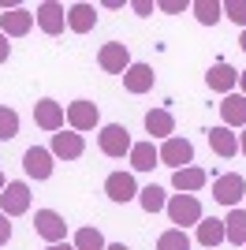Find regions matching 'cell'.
Here are the masks:
<instances>
[{
  "instance_id": "3957f363",
  "label": "cell",
  "mask_w": 246,
  "mask_h": 250,
  "mask_svg": "<svg viewBox=\"0 0 246 250\" xmlns=\"http://www.w3.org/2000/svg\"><path fill=\"white\" fill-rule=\"evenodd\" d=\"M34 231H38L49 247L52 243H67V220H63L56 209H38V213H34Z\"/></svg>"
},
{
  "instance_id": "9a60e30c",
  "label": "cell",
  "mask_w": 246,
  "mask_h": 250,
  "mask_svg": "<svg viewBox=\"0 0 246 250\" xmlns=\"http://www.w3.org/2000/svg\"><path fill=\"white\" fill-rule=\"evenodd\" d=\"M153 67L149 63H131L127 71H123V86H127V94H149L153 90Z\"/></svg>"
},
{
  "instance_id": "603a6c76",
  "label": "cell",
  "mask_w": 246,
  "mask_h": 250,
  "mask_svg": "<svg viewBox=\"0 0 246 250\" xmlns=\"http://www.w3.org/2000/svg\"><path fill=\"white\" fill-rule=\"evenodd\" d=\"M224 243H231V247L246 243V209H231L224 217Z\"/></svg>"
},
{
  "instance_id": "d6a6232c",
  "label": "cell",
  "mask_w": 246,
  "mask_h": 250,
  "mask_svg": "<svg viewBox=\"0 0 246 250\" xmlns=\"http://www.w3.org/2000/svg\"><path fill=\"white\" fill-rule=\"evenodd\" d=\"M134 11H138V15H149V11H153V4H149V0H134Z\"/></svg>"
},
{
  "instance_id": "44dd1931",
  "label": "cell",
  "mask_w": 246,
  "mask_h": 250,
  "mask_svg": "<svg viewBox=\"0 0 246 250\" xmlns=\"http://www.w3.org/2000/svg\"><path fill=\"white\" fill-rule=\"evenodd\" d=\"M127 157H131V168H134V172H153L157 161H161V153H157V146H153V138H149V142H134Z\"/></svg>"
},
{
  "instance_id": "7402d4cb",
  "label": "cell",
  "mask_w": 246,
  "mask_h": 250,
  "mask_svg": "<svg viewBox=\"0 0 246 250\" xmlns=\"http://www.w3.org/2000/svg\"><path fill=\"white\" fill-rule=\"evenodd\" d=\"M145 131H149L153 138H172L175 135L172 112H168V108H149V112H145Z\"/></svg>"
},
{
  "instance_id": "484cf974",
  "label": "cell",
  "mask_w": 246,
  "mask_h": 250,
  "mask_svg": "<svg viewBox=\"0 0 246 250\" xmlns=\"http://www.w3.org/2000/svg\"><path fill=\"white\" fill-rule=\"evenodd\" d=\"M138 206H142L145 213H161V209L168 206V198H164V190L157 187V183H149V187L138 190Z\"/></svg>"
},
{
  "instance_id": "ac0fdd59",
  "label": "cell",
  "mask_w": 246,
  "mask_h": 250,
  "mask_svg": "<svg viewBox=\"0 0 246 250\" xmlns=\"http://www.w3.org/2000/svg\"><path fill=\"white\" fill-rule=\"evenodd\" d=\"M220 120H224V127H246V97L243 94H227L224 101H220Z\"/></svg>"
},
{
  "instance_id": "74e56055",
  "label": "cell",
  "mask_w": 246,
  "mask_h": 250,
  "mask_svg": "<svg viewBox=\"0 0 246 250\" xmlns=\"http://www.w3.org/2000/svg\"><path fill=\"white\" fill-rule=\"evenodd\" d=\"M239 86H243V97H246V71L239 75Z\"/></svg>"
},
{
  "instance_id": "ba28073f",
  "label": "cell",
  "mask_w": 246,
  "mask_h": 250,
  "mask_svg": "<svg viewBox=\"0 0 246 250\" xmlns=\"http://www.w3.org/2000/svg\"><path fill=\"white\" fill-rule=\"evenodd\" d=\"M157 153H161V161L168 168H175V172H179V168H190V161H194V146H190L186 138H179V135L164 138V146L157 149Z\"/></svg>"
},
{
  "instance_id": "52a82bcc",
  "label": "cell",
  "mask_w": 246,
  "mask_h": 250,
  "mask_svg": "<svg viewBox=\"0 0 246 250\" xmlns=\"http://www.w3.org/2000/svg\"><path fill=\"white\" fill-rule=\"evenodd\" d=\"M26 209H30V187L22 179H15V183H8L0 190V213L4 217H22Z\"/></svg>"
},
{
  "instance_id": "6da1fadb",
  "label": "cell",
  "mask_w": 246,
  "mask_h": 250,
  "mask_svg": "<svg viewBox=\"0 0 246 250\" xmlns=\"http://www.w3.org/2000/svg\"><path fill=\"white\" fill-rule=\"evenodd\" d=\"M168 217H172V224H179V228H190L198 220H202V202H198V194H172L168 198Z\"/></svg>"
},
{
  "instance_id": "ab89813d",
  "label": "cell",
  "mask_w": 246,
  "mask_h": 250,
  "mask_svg": "<svg viewBox=\"0 0 246 250\" xmlns=\"http://www.w3.org/2000/svg\"><path fill=\"white\" fill-rule=\"evenodd\" d=\"M4 187H8V183H4V172H0V190H4Z\"/></svg>"
},
{
  "instance_id": "e0dca14e",
  "label": "cell",
  "mask_w": 246,
  "mask_h": 250,
  "mask_svg": "<svg viewBox=\"0 0 246 250\" xmlns=\"http://www.w3.org/2000/svg\"><path fill=\"white\" fill-rule=\"evenodd\" d=\"M30 26H34V11L15 8V11H4V15H0V34H4V38H22V34H30Z\"/></svg>"
},
{
  "instance_id": "836d02e7",
  "label": "cell",
  "mask_w": 246,
  "mask_h": 250,
  "mask_svg": "<svg viewBox=\"0 0 246 250\" xmlns=\"http://www.w3.org/2000/svg\"><path fill=\"white\" fill-rule=\"evenodd\" d=\"M8 56H11V45H8V38H4V34H0V63L8 60Z\"/></svg>"
},
{
  "instance_id": "1f68e13d",
  "label": "cell",
  "mask_w": 246,
  "mask_h": 250,
  "mask_svg": "<svg viewBox=\"0 0 246 250\" xmlns=\"http://www.w3.org/2000/svg\"><path fill=\"white\" fill-rule=\"evenodd\" d=\"M161 8H164V11H183L186 0H161Z\"/></svg>"
},
{
  "instance_id": "f1b7e54d",
  "label": "cell",
  "mask_w": 246,
  "mask_h": 250,
  "mask_svg": "<svg viewBox=\"0 0 246 250\" xmlns=\"http://www.w3.org/2000/svg\"><path fill=\"white\" fill-rule=\"evenodd\" d=\"M15 135H19V112L0 104V142H11Z\"/></svg>"
},
{
  "instance_id": "f35d334b",
  "label": "cell",
  "mask_w": 246,
  "mask_h": 250,
  "mask_svg": "<svg viewBox=\"0 0 246 250\" xmlns=\"http://www.w3.org/2000/svg\"><path fill=\"white\" fill-rule=\"evenodd\" d=\"M239 45H243V52H246V30H243V34H239Z\"/></svg>"
},
{
  "instance_id": "d590c367",
  "label": "cell",
  "mask_w": 246,
  "mask_h": 250,
  "mask_svg": "<svg viewBox=\"0 0 246 250\" xmlns=\"http://www.w3.org/2000/svg\"><path fill=\"white\" fill-rule=\"evenodd\" d=\"M104 250H131V247H123V243H108Z\"/></svg>"
},
{
  "instance_id": "d6986e66",
  "label": "cell",
  "mask_w": 246,
  "mask_h": 250,
  "mask_svg": "<svg viewBox=\"0 0 246 250\" xmlns=\"http://www.w3.org/2000/svg\"><path fill=\"white\" fill-rule=\"evenodd\" d=\"M93 26H97V8H93V4H71V8H67V30L90 34Z\"/></svg>"
},
{
  "instance_id": "8fae6325",
  "label": "cell",
  "mask_w": 246,
  "mask_h": 250,
  "mask_svg": "<svg viewBox=\"0 0 246 250\" xmlns=\"http://www.w3.org/2000/svg\"><path fill=\"white\" fill-rule=\"evenodd\" d=\"M205 83H209V90H216V94H235V86H239V71L231 67V63H213L209 71H205Z\"/></svg>"
},
{
  "instance_id": "277c9868",
  "label": "cell",
  "mask_w": 246,
  "mask_h": 250,
  "mask_svg": "<svg viewBox=\"0 0 246 250\" xmlns=\"http://www.w3.org/2000/svg\"><path fill=\"white\" fill-rule=\"evenodd\" d=\"M97 146H101V153L104 157H127L131 153V131L123 124H108V127H101V135H97Z\"/></svg>"
},
{
  "instance_id": "2e32d148",
  "label": "cell",
  "mask_w": 246,
  "mask_h": 250,
  "mask_svg": "<svg viewBox=\"0 0 246 250\" xmlns=\"http://www.w3.org/2000/svg\"><path fill=\"white\" fill-rule=\"evenodd\" d=\"M205 135H209V149H213L216 157H235L239 153V135L231 127L220 124V127H209Z\"/></svg>"
},
{
  "instance_id": "5b68a950",
  "label": "cell",
  "mask_w": 246,
  "mask_h": 250,
  "mask_svg": "<svg viewBox=\"0 0 246 250\" xmlns=\"http://www.w3.org/2000/svg\"><path fill=\"white\" fill-rule=\"evenodd\" d=\"M34 22H38L49 38H56V34H63V26H67V8L56 4V0H41L38 8H34Z\"/></svg>"
},
{
  "instance_id": "83f0119b",
  "label": "cell",
  "mask_w": 246,
  "mask_h": 250,
  "mask_svg": "<svg viewBox=\"0 0 246 250\" xmlns=\"http://www.w3.org/2000/svg\"><path fill=\"white\" fill-rule=\"evenodd\" d=\"M157 250H190V235H186L183 228H168L157 239Z\"/></svg>"
},
{
  "instance_id": "ffe728a7",
  "label": "cell",
  "mask_w": 246,
  "mask_h": 250,
  "mask_svg": "<svg viewBox=\"0 0 246 250\" xmlns=\"http://www.w3.org/2000/svg\"><path fill=\"white\" fill-rule=\"evenodd\" d=\"M205 168H179V172H172V187L179 190V194H194V190H202L205 187Z\"/></svg>"
},
{
  "instance_id": "7c38bea8",
  "label": "cell",
  "mask_w": 246,
  "mask_h": 250,
  "mask_svg": "<svg viewBox=\"0 0 246 250\" xmlns=\"http://www.w3.org/2000/svg\"><path fill=\"white\" fill-rule=\"evenodd\" d=\"M82 149H86V142H82L79 131H56V135H52L49 153L52 157H63V161H75V157H82Z\"/></svg>"
},
{
  "instance_id": "e575fe53",
  "label": "cell",
  "mask_w": 246,
  "mask_h": 250,
  "mask_svg": "<svg viewBox=\"0 0 246 250\" xmlns=\"http://www.w3.org/2000/svg\"><path fill=\"white\" fill-rule=\"evenodd\" d=\"M45 250H75V243H52V247H45Z\"/></svg>"
},
{
  "instance_id": "30bf717a",
  "label": "cell",
  "mask_w": 246,
  "mask_h": 250,
  "mask_svg": "<svg viewBox=\"0 0 246 250\" xmlns=\"http://www.w3.org/2000/svg\"><path fill=\"white\" fill-rule=\"evenodd\" d=\"M97 63H101L108 75H123L131 67V49L123 42H108V45H101V52H97Z\"/></svg>"
},
{
  "instance_id": "7a4b0ae2",
  "label": "cell",
  "mask_w": 246,
  "mask_h": 250,
  "mask_svg": "<svg viewBox=\"0 0 246 250\" xmlns=\"http://www.w3.org/2000/svg\"><path fill=\"white\" fill-rule=\"evenodd\" d=\"M213 198L227 209H239V202L246 198V179L239 172H227V176H216L213 179Z\"/></svg>"
},
{
  "instance_id": "cb8c5ba5",
  "label": "cell",
  "mask_w": 246,
  "mask_h": 250,
  "mask_svg": "<svg viewBox=\"0 0 246 250\" xmlns=\"http://www.w3.org/2000/svg\"><path fill=\"white\" fill-rule=\"evenodd\" d=\"M198 243L202 247H220L224 243V220H216V217H202L198 220Z\"/></svg>"
},
{
  "instance_id": "8992f818",
  "label": "cell",
  "mask_w": 246,
  "mask_h": 250,
  "mask_svg": "<svg viewBox=\"0 0 246 250\" xmlns=\"http://www.w3.org/2000/svg\"><path fill=\"white\" fill-rule=\"evenodd\" d=\"M34 124L41 127V131H63V124H67V108H63L60 101H52V97H41L38 104H34Z\"/></svg>"
},
{
  "instance_id": "8d00e7d4",
  "label": "cell",
  "mask_w": 246,
  "mask_h": 250,
  "mask_svg": "<svg viewBox=\"0 0 246 250\" xmlns=\"http://www.w3.org/2000/svg\"><path fill=\"white\" fill-rule=\"evenodd\" d=\"M239 149H243V157H246V127H243V138H239Z\"/></svg>"
},
{
  "instance_id": "4316f807",
  "label": "cell",
  "mask_w": 246,
  "mask_h": 250,
  "mask_svg": "<svg viewBox=\"0 0 246 250\" xmlns=\"http://www.w3.org/2000/svg\"><path fill=\"white\" fill-rule=\"evenodd\" d=\"M108 243H104V235L97 228H79L75 231V250H104Z\"/></svg>"
},
{
  "instance_id": "4dcf8cb0",
  "label": "cell",
  "mask_w": 246,
  "mask_h": 250,
  "mask_svg": "<svg viewBox=\"0 0 246 250\" xmlns=\"http://www.w3.org/2000/svg\"><path fill=\"white\" fill-rule=\"evenodd\" d=\"M8 239H11V217L0 213V247H8Z\"/></svg>"
},
{
  "instance_id": "9c48e42d",
  "label": "cell",
  "mask_w": 246,
  "mask_h": 250,
  "mask_svg": "<svg viewBox=\"0 0 246 250\" xmlns=\"http://www.w3.org/2000/svg\"><path fill=\"white\" fill-rule=\"evenodd\" d=\"M101 124V112H97V104L93 101H71L67 104V131H93V127Z\"/></svg>"
},
{
  "instance_id": "4fadbf2b",
  "label": "cell",
  "mask_w": 246,
  "mask_h": 250,
  "mask_svg": "<svg viewBox=\"0 0 246 250\" xmlns=\"http://www.w3.org/2000/svg\"><path fill=\"white\" fill-rule=\"evenodd\" d=\"M22 168H26L30 179H49L52 176V153L45 146H30L22 153Z\"/></svg>"
},
{
  "instance_id": "f546056e",
  "label": "cell",
  "mask_w": 246,
  "mask_h": 250,
  "mask_svg": "<svg viewBox=\"0 0 246 250\" xmlns=\"http://www.w3.org/2000/svg\"><path fill=\"white\" fill-rule=\"evenodd\" d=\"M224 8V15L231 22H239V26H246V0H227V4H220Z\"/></svg>"
},
{
  "instance_id": "5bb4252c",
  "label": "cell",
  "mask_w": 246,
  "mask_h": 250,
  "mask_svg": "<svg viewBox=\"0 0 246 250\" xmlns=\"http://www.w3.org/2000/svg\"><path fill=\"white\" fill-rule=\"evenodd\" d=\"M104 194L112 202H131V198H138V183H134L131 172H112L104 179Z\"/></svg>"
},
{
  "instance_id": "d4e9b609",
  "label": "cell",
  "mask_w": 246,
  "mask_h": 250,
  "mask_svg": "<svg viewBox=\"0 0 246 250\" xmlns=\"http://www.w3.org/2000/svg\"><path fill=\"white\" fill-rule=\"evenodd\" d=\"M190 11H194V19L202 22V26H216V22L224 19L220 0H194V4H190Z\"/></svg>"
}]
</instances>
